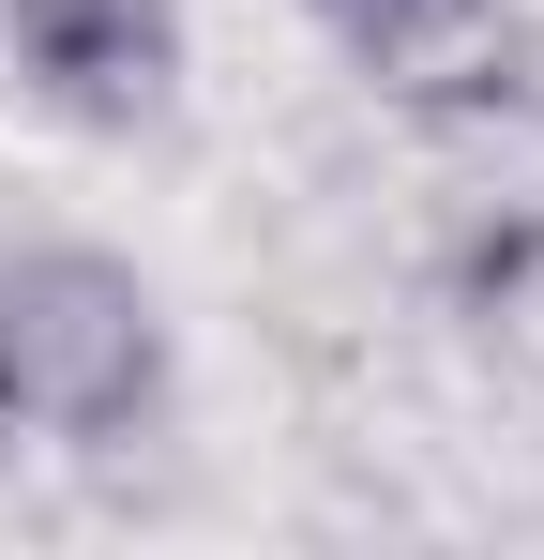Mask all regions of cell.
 I'll list each match as a JSON object with an SVG mask.
<instances>
[{
  "label": "cell",
  "mask_w": 544,
  "mask_h": 560,
  "mask_svg": "<svg viewBox=\"0 0 544 560\" xmlns=\"http://www.w3.org/2000/svg\"><path fill=\"white\" fill-rule=\"evenodd\" d=\"M167 378H181L167 288L121 243H15L0 258V394H15V440L121 455L167 409Z\"/></svg>",
  "instance_id": "cell-1"
},
{
  "label": "cell",
  "mask_w": 544,
  "mask_h": 560,
  "mask_svg": "<svg viewBox=\"0 0 544 560\" xmlns=\"http://www.w3.org/2000/svg\"><path fill=\"white\" fill-rule=\"evenodd\" d=\"M409 137H424L453 303L469 318H515L544 288V92H530V61L484 77V92H453V106H409Z\"/></svg>",
  "instance_id": "cell-2"
},
{
  "label": "cell",
  "mask_w": 544,
  "mask_h": 560,
  "mask_svg": "<svg viewBox=\"0 0 544 560\" xmlns=\"http://www.w3.org/2000/svg\"><path fill=\"white\" fill-rule=\"evenodd\" d=\"M0 77L61 137H152L181 106V0H0Z\"/></svg>",
  "instance_id": "cell-3"
},
{
  "label": "cell",
  "mask_w": 544,
  "mask_h": 560,
  "mask_svg": "<svg viewBox=\"0 0 544 560\" xmlns=\"http://www.w3.org/2000/svg\"><path fill=\"white\" fill-rule=\"evenodd\" d=\"M303 15H318V46L378 106H453V92H484V77L530 61V15L515 0H303Z\"/></svg>",
  "instance_id": "cell-4"
},
{
  "label": "cell",
  "mask_w": 544,
  "mask_h": 560,
  "mask_svg": "<svg viewBox=\"0 0 544 560\" xmlns=\"http://www.w3.org/2000/svg\"><path fill=\"white\" fill-rule=\"evenodd\" d=\"M0 455H15V394H0Z\"/></svg>",
  "instance_id": "cell-5"
}]
</instances>
